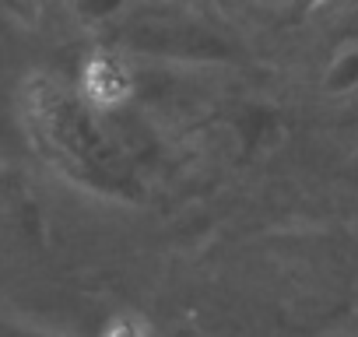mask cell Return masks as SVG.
Returning <instances> with one entry per match:
<instances>
[{
  "label": "cell",
  "instance_id": "6da1fadb",
  "mask_svg": "<svg viewBox=\"0 0 358 337\" xmlns=\"http://www.w3.org/2000/svg\"><path fill=\"white\" fill-rule=\"evenodd\" d=\"M78 92L92 109L109 113L134 99V74L120 57L92 53V57H85V64L78 71Z\"/></svg>",
  "mask_w": 358,
  "mask_h": 337
},
{
  "label": "cell",
  "instance_id": "7a4b0ae2",
  "mask_svg": "<svg viewBox=\"0 0 358 337\" xmlns=\"http://www.w3.org/2000/svg\"><path fill=\"white\" fill-rule=\"evenodd\" d=\"M99 337H151V330H148V323H144L137 313H116V316L99 330Z\"/></svg>",
  "mask_w": 358,
  "mask_h": 337
}]
</instances>
